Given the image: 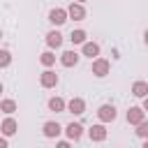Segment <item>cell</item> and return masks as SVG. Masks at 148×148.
I'll use <instances>...</instances> for the list:
<instances>
[{
  "label": "cell",
  "instance_id": "obj_13",
  "mask_svg": "<svg viewBox=\"0 0 148 148\" xmlns=\"http://www.w3.org/2000/svg\"><path fill=\"white\" fill-rule=\"evenodd\" d=\"M132 95L134 97H148V83L146 81H134V86H132Z\"/></svg>",
  "mask_w": 148,
  "mask_h": 148
},
{
  "label": "cell",
  "instance_id": "obj_19",
  "mask_svg": "<svg viewBox=\"0 0 148 148\" xmlns=\"http://www.w3.org/2000/svg\"><path fill=\"white\" fill-rule=\"evenodd\" d=\"M39 62H42V65H44V67H51V65H53V62H56V56H53V53H51V51H44V53H42V56H39Z\"/></svg>",
  "mask_w": 148,
  "mask_h": 148
},
{
  "label": "cell",
  "instance_id": "obj_29",
  "mask_svg": "<svg viewBox=\"0 0 148 148\" xmlns=\"http://www.w3.org/2000/svg\"><path fill=\"white\" fill-rule=\"evenodd\" d=\"M0 37H2V32H0Z\"/></svg>",
  "mask_w": 148,
  "mask_h": 148
},
{
  "label": "cell",
  "instance_id": "obj_21",
  "mask_svg": "<svg viewBox=\"0 0 148 148\" xmlns=\"http://www.w3.org/2000/svg\"><path fill=\"white\" fill-rule=\"evenodd\" d=\"M9 62H12V53L5 51V49H0V67H7Z\"/></svg>",
  "mask_w": 148,
  "mask_h": 148
},
{
  "label": "cell",
  "instance_id": "obj_6",
  "mask_svg": "<svg viewBox=\"0 0 148 148\" xmlns=\"http://www.w3.org/2000/svg\"><path fill=\"white\" fill-rule=\"evenodd\" d=\"M49 21H51L53 25H62V23L67 21V9H60V7L51 9V12H49Z\"/></svg>",
  "mask_w": 148,
  "mask_h": 148
},
{
  "label": "cell",
  "instance_id": "obj_2",
  "mask_svg": "<svg viewBox=\"0 0 148 148\" xmlns=\"http://www.w3.org/2000/svg\"><path fill=\"white\" fill-rule=\"evenodd\" d=\"M39 83H42V88H56L58 86V74L51 72V69H44L39 74Z\"/></svg>",
  "mask_w": 148,
  "mask_h": 148
},
{
  "label": "cell",
  "instance_id": "obj_16",
  "mask_svg": "<svg viewBox=\"0 0 148 148\" xmlns=\"http://www.w3.org/2000/svg\"><path fill=\"white\" fill-rule=\"evenodd\" d=\"M65 106H67V104H65V99H62V97H51V99H49V109H51V111H56V113L65 111Z\"/></svg>",
  "mask_w": 148,
  "mask_h": 148
},
{
  "label": "cell",
  "instance_id": "obj_5",
  "mask_svg": "<svg viewBox=\"0 0 148 148\" xmlns=\"http://www.w3.org/2000/svg\"><path fill=\"white\" fill-rule=\"evenodd\" d=\"M67 18L83 21V18H86V9H83V5H79V2H72V5L67 7Z\"/></svg>",
  "mask_w": 148,
  "mask_h": 148
},
{
  "label": "cell",
  "instance_id": "obj_3",
  "mask_svg": "<svg viewBox=\"0 0 148 148\" xmlns=\"http://www.w3.org/2000/svg\"><path fill=\"white\" fill-rule=\"evenodd\" d=\"M141 120H146V111L141 106H130L127 109V123L130 125H139Z\"/></svg>",
  "mask_w": 148,
  "mask_h": 148
},
{
  "label": "cell",
  "instance_id": "obj_18",
  "mask_svg": "<svg viewBox=\"0 0 148 148\" xmlns=\"http://www.w3.org/2000/svg\"><path fill=\"white\" fill-rule=\"evenodd\" d=\"M69 39H72V44H86V30H72Z\"/></svg>",
  "mask_w": 148,
  "mask_h": 148
},
{
  "label": "cell",
  "instance_id": "obj_8",
  "mask_svg": "<svg viewBox=\"0 0 148 148\" xmlns=\"http://www.w3.org/2000/svg\"><path fill=\"white\" fill-rule=\"evenodd\" d=\"M88 136H90V141H104L106 139V127L99 123V125H92L90 130H88Z\"/></svg>",
  "mask_w": 148,
  "mask_h": 148
},
{
  "label": "cell",
  "instance_id": "obj_25",
  "mask_svg": "<svg viewBox=\"0 0 148 148\" xmlns=\"http://www.w3.org/2000/svg\"><path fill=\"white\" fill-rule=\"evenodd\" d=\"M143 42H146V46H148V30L143 32Z\"/></svg>",
  "mask_w": 148,
  "mask_h": 148
},
{
  "label": "cell",
  "instance_id": "obj_15",
  "mask_svg": "<svg viewBox=\"0 0 148 148\" xmlns=\"http://www.w3.org/2000/svg\"><path fill=\"white\" fill-rule=\"evenodd\" d=\"M83 56H88V58H97V56H99V44H95V42H86V44H83Z\"/></svg>",
  "mask_w": 148,
  "mask_h": 148
},
{
  "label": "cell",
  "instance_id": "obj_26",
  "mask_svg": "<svg viewBox=\"0 0 148 148\" xmlns=\"http://www.w3.org/2000/svg\"><path fill=\"white\" fill-rule=\"evenodd\" d=\"M141 148H148V139H146V141H143V146H141Z\"/></svg>",
  "mask_w": 148,
  "mask_h": 148
},
{
  "label": "cell",
  "instance_id": "obj_12",
  "mask_svg": "<svg viewBox=\"0 0 148 148\" xmlns=\"http://www.w3.org/2000/svg\"><path fill=\"white\" fill-rule=\"evenodd\" d=\"M60 62H62V67H74V65L79 62V53H74V51H65V53L60 56Z\"/></svg>",
  "mask_w": 148,
  "mask_h": 148
},
{
  "label": "cell",
  "instance_id": "obj_11",
  "mask_svg": "<svg viewBox=\"0 0 148 148\" xmlns=\"http://www.w3.org/2000/svg\"><path fill=\"white\" fill-rule=\"evenodd\" d=\"M65 132H67V139L76 141V139H81V134H83V127H81L79 123H69V125L65 127Z\"/></svg>",
  "mask_w": 148,
  "mask_h": 148
},
{
  "label": "cell",
  "instance_id": "obj_23",
  "mask_svg": "<svg viewBox=\"0 0 148 148\" xmlns=\"http://www.w3.org/2000/svg\"><path fill=\"white\" fill-rule=\"evenodd\" d=\"M0 148H9V143H7V139H5V136H0Z\"/></svg>",
  "mask_w": 148,
  "mask_h": 148
},
{
  "label": "cell",
  "instance_id": "obj_4",
  "mask_svg": "<svg viewBox=\"0 0 148 148\" xmlns=\"http://www.w3.org/2000/svg\"><path fill=\"white\" fill-rule=\"evenodd\" d=\"M97 118H99L102 123H111V120H116V109H113L111 104H102V106L97 109Z\"/></svg>",
  "mask_w": 148,
  "mask_h": 148
},
{
  "label": "cell",
  "instance_id": "obj_28",
  "mask_svg": "<svg viewBox=\"0 0 148 148\" xmlns=\"http://www.w3.org/2000/svg\"><path fill=\"white\" fill-rule=\"evenodd\" d=\"M0 92H2V83H0Z\"/></svg>",
  "mask_w": 148,
  "mask_h": 148
},
{
  "label": "cell",
  "instance_id": "obj_17",
  "mask_svg": "<svg viewBox=\"0 0 148 148\" xmlns=\"http://www.w3.org/2000/svg\"><path fill=\"white\" fill-rule=\"evenodd\" d=\"M0 111L7 113V116H12V113L16 111V102H14V99H2V102H0Z\"/></svg>",
  "mask_w": 148,
  "mask_h": 148
},
{
  "label": "cell",
  "instance_id": "obj_1",
  "mask_svg": "<svg viewBox=\"0 0 148 148\" xmlns=\"http://www.w3.org/2000/svg\"><path fill=\"white\" fill-rule=\"evenodd\" d=\"M109 69H111V62L106 58H95L92 60V74L95 76H106Z\"/></svg>",
  "mask_w": 148,
  "mask_h": 148
},
{
  "label": "cell",
  "instance_id": "obj_27",
  "mask_svg": "<svg viewBox=\"0 0 148 148\" xmlns=\"http://www.w3.org/2000/svg\"><path fill=\"white\" fill-rule=\"evenodd\" d=\"M76 2H79V5H81V2H86V0H76Z\"/></svg>",
  "mask_w": 148,
  "mask_h": 148
},
{
  "label": "cell",
  "instance_id": "obj_7",
  "mask_svg": "<svg viewBox=\"0 0 148 148\" xmlns=\"http://www.w3.org/2000/svg\"><path fill=\"white\" fill-rule=\"evenodd\" d=\"M67 111L74 113V116H81V113L86 111V102H83L81 97H72V99L67 102Z\"/></svg>",
  "mask_w": 148,
  "mask_h": 148
},
{
  "label": "cell",
  "instance_id": "obj_14",
  "mask_svg": "<svg viewBox=\"0 0 148 148\" xmlns=\"http://www.w3.org/2000/svg\"><path fill=\"white\" fill-rule=\"evenodd\" d=\"M46 44H49L51 49H58V46L62 44V35H60L58 30H51V32L46 35Z\"/></svg>",
  "mask_w": 148,
  "mask_h": 148
},
{
  "label": "cell",
  "instance_id": "obj_9",
  "mask_svg": "<svg viewBox=\"0 0 148 148\" xmlns=\"http://www.w3.org/2000/svg\"><path fill=\"white\" fill-rule=\"evenodd\" d=\"M16 130H18V125H16V120H14V118H5V120H2V125H0L2 136H12V134H16Z\"/></svg>",
  "mask_w": 148,
  "mask_h": 148
},
{
  "label": "cell",
  "instance_id": "obj_10",
  "mask_svg": "<svg viewBox=\"0 0 148 148\" xmlns=\"http://www.w3.org/2000/svg\"><path fill=\"white\" fill-rule=\"evenodd\" d=\"M42 130H44V136H49V139H56V136L62 132V127H60L56 120H49V123H44V127H42Z\"/></svg>",
  "mask_w": 148,
  "mask_h": 148
},
{
  "label": "cell",
  "instance_id": "obj_22",
  "mask_svg": "<svg viewBox=\"0 0 148 148\" xmlns=\"http://www.w3.org/2000/svg\"><path fill=\"white\" fill-rule=\"evenodd\" d=\"M56 148H72V146H69V141H60Z\"/></svg>",
  "mask_w": 148,
  "mask_h": 148
},
{
  "label": "cell",
  "instance_id": "obj_24",
  "mask_svg": "<svg viewBox=\"0 0 148 148\" xmlns=\"http://www.w3.org/2000/svg\"><path fill=\"white\" fill-rule=\"evenodd\" d=\"M143 111H148V97H143V106H141Z\"/></svg>",
  "mask_w": 148,
  "mask_h": 148
},
{
  "label": "cell",
  "instance_id": "obj_20",
  "mask_svg": "<svg viewBox=\"0 0 148 148\" xmlns=\"http://www.w3.org/2000/svg\"><path fill=\"white\" fill-rule=\"evenodd\" d=\"M136 136L139 139H148V120H141L136 125Z\"/></svg>",
  "mask_w": 148,
  "mask_h": 148
}]
</instances>
